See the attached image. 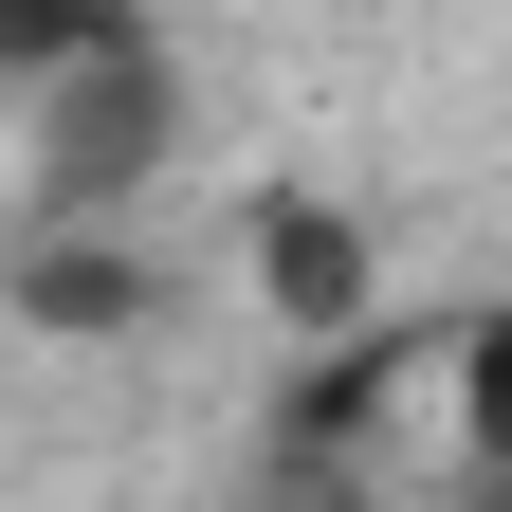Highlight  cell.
Segmentation results:
<instances>
[{
	"label": "cell",
	"instance_id": "obj_1",
	"mask_svg": "<svg viewBox=\"0 0 512 512\" xmlns=\"http://www.w3.org/2000/svg\"><path fill=\"white\" fill-rule=\"evenodd\" d=\"M37 220H128L147 183L183 165V74H165V37L147 19H110V37H74L37 74Z\"/></svg>",
	"mask_w": 512,
	"mask_h": 512
},
{
	"label": "cell",
	"instance_id": "obj_2",
	"mask_svg": "<svg viewBox=\"0 0 512 512\" xmlns=\"http://www.w3.org/2000/svg\"><path fill=\"white\" fill-rule=\"evenodd\" d=\"M238 256H256V293H275V330H311V348L384 311V238L348 202H311V183H275V202L238 220Z\"/></svg>",
	"mask_w": 512,
	"mask_h": 512
},
{
	"label": "cell",
	"instance_id": "obj_3",
	"mask_svg": "<svg viewBox=\"0 0 512 512\" xmlns=\"http://www.w3.org/2000/svg\"><path fill=\"white\" fill-rule=\"evenodd\" d=\"M147 311V275L110 256V220H37V256H19V330H128Z\"/></svg>",
	"mask_w": 512,
	"mask_h": 512
},
{
	"label": "cell",
	"instance_id": "obj_4",
	"mask_svg": "<svg viewBox=\"0 0 512 512\" xmlns=\"http://www.w3.org/2000/svg\"><path fill=\"white\" fill-rule=\"evenodd\" d=\"M439 384H458V458L512 476V293L476 311V330H439Z\"/></svg>",
	"mask_w": 512,
	"mask_h": 512
},
{
	"label": "cell",
	"instance_id": "obj_5",
	"mask_svg": "<svg viewBox=\"0 0 512 512\" xmlns=\"http://www.w3.org/2000/svg\"><path fill=\"white\" fill-rule=\"evenodd\" d=\"M110 19H128V0H0V92H37L55 55H74V37H110Z\"/></svg>",
	"mask_w": 512,
	"mask_h": 512
}]
</instances>
